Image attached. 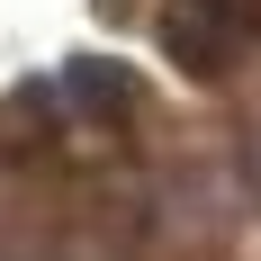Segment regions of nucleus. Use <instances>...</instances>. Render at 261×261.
<instances>
[{
    "mask_svg": "<svg viewBox=\"0 0 261 261\" xmlns=\"http://www.w3.org/2000/svg\"><path fill=\"white\" fill-rule=\"evenodd\" d=\"M243 36H252V0H171V18H162V45L189 81H216L243 54Z\"/></svg>",
    "mask_w": 261,
    "mask_h": 261,
    "instance_id": "1",
    "label": "nucleus"
}]
</instances>
